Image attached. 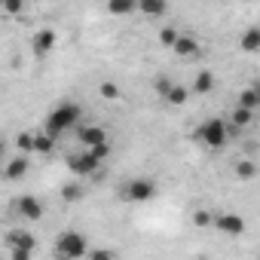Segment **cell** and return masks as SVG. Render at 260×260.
I'll list each match as a JSON object with an SVG mask.
<instances>
[{"label":"cell","mask_w":260,"mask_h":260,"mask_svg":"<svg viewBox=\"0 0 260 260\" xmlns=\"http://www.w3.org/2000/svg\"><path fill=\"white\" fill-rule=\"evenodd\" d=\"M172 86H175V83H172V80H169V77H159V80H156V92H159V95H162V98H166V95H169V92H172Z\"/></svg>","instance_id":"obj_28"},{"label":"cell","mask_w":260,"mask_h":260,"mask_svg":"<svg viewBox=\"0 0 260 260\" xmlns=\"http://www.w3.org/2000/svg\"><path fill=\"white\" fill-rule=\"evenodd\" d=\"M175 40H178V31L175 28H162L159 31V43L162 46H175Z\"/></svg>","instance_id":"obj_23"},{"label":"cell","mask_w":260,"mask_h":260,"mask_svg":"<svg viewBox=\"0 0 260 260\" xmlns=\"http://www.w3.org/2000/svg\"><path fill=\"white\" fill-rule=\"evenodd\" d=\"M86 254H89V242L80 230H64L55 239V257L58 260H80Z\"/></svg>","instance_id":"obj_2"},{"label":"cell","mask_w":260,"mask_h":260,"mask_svg":"<svg viewBox=\"0 0 260 260\" xmlns=\"http://www.w3.org/2000/svg\"><path fill=\"white\" fill-rule=\"evenodd\" d=\"M16 214H19L22 220H40V217H43V202H40L37 196L25 193V196L16 199Z\"/></svg>","instance_id":"obj_6"},{"label":"cell","mask_w":260,"mask_h":260,"mask_svg":"<svg viewBox=\"0 0 260 260\" xmlns=\"http://www.w3.org/2000/svg\"><path fill=\"white\" fill-rule=\"evenodd\" d=\"M55 147V138H49L46 132H34V150L37 153H52Z\"/></svg>","instance_id":"obj_17"},{"label":"cell","mask_w":260,"mask_h":260,"mask_svg":"<svg viewBox=\"0 0 260 260\" xmlns=\"http://www.w3.org/2000/svg\"><path fill=\"white\" fill-rule=\"evenodd\" d=\"M239 107H245V110H257L260 107V95H257V89H245L242 95H239Z\"/></svg>","instance_id":"obj_16"},{"label":"cell","mask_w":260,"mask_h":260,"mask_svg":"<svg viewBox=\"0 0 260 260\" xmlns=\"http://www.w3.org/2000/svg\"><path fill=\"white\" fill-rule=\"evenodd\" d=\"M226 122L223 119H217V116H211V119H205L202 125H199V132H196V138L205 144V147H211V150H220L223 144H226Z\"/></svg>","instance_id":"obj_3"},{"label":"cell","mask_w":260,"mask_h":260,"mask_svg":"<svg viewBox=\"0 0 260 260\" xmlns=\"http://www.w3.org/2000/svg\"><path fill=\"white\" fill-rule=\"evenodd\" d=\"M135 10H141L144 16H166V4L162 0H141V4H135Z\"/></svg>","instance_id":"obj_13"},{"label":"cell","mask_w":260,"mask_h":260,"mask_svg":"<svg viewBox=\"0 0 260 260\" xmlns=\"http://www.w3.org/2000/svg\"><path fill=\"white\" fill-rule=\"evenodd\" d=\"M242 49H245V52H257V49H260V28H248V31H245Z\"/></svg>","instance_id":"obj_15"},{"label":"cell","mask_w":260,"mask_h":260,"mask_svg":"<svg viewBox=\"0 0 260 260\" xmlns=\"http://www.w3.org/2000/svg\"><path fill=\"white\" fill-rule=\"evenodd\" d=\"M89 260H116V257H113V251L98 248V251H89Z\"/></svg>","instance_id":"obj_29"},{"label":"cell","mask_w":260,"mask_h":260,"mask_svg":"<svg viewBox=\"0 0 260 260\" xmlns=\"http://www.w3.org/2000/svg\"><path fill=\"white\" fill-rule=\"evenodd\" d=\"M68 169L74 172V175H80V178H86V175H95L98 169H101V162L89 153V150H83V153H74L71 159H68Z\"/></svg>","instance_id":"obj_5"},{"label":"cell","mask_w":260,"mask_h":260,"mask_svg":"<svg viewBox=\"0 0 260 260\" xmlns=\"http://www.w3.org/2000/svg\"><path fill=\"white\" fill-rule=\"evenodd\" d=\"M181 58H187V55H196L199 52V43H196V37H187V34H178V40H175V46H172Z\"/></svg>","instance_id":"obj_12"},{"label":"cell","mask_w":260,"mask_h":260,"mask_svg":"<svg viewBox=\"0 0 260 260\" xmlns=\"http://www.w3.org/2000/svg\"><path fill=\"white\" fill-rule=\"evenodd\" d=\"M77 138H80V144H86V150H92L98 144H107L104 128H98V125H80L77 128Z\"/></svg>","instance_id":"obj_7"},{"label":"cell","mask_w":260,"mask_h":260,"mask_svg":"<svg viewBox=\"0 0 260 260\" xmlns=\"http://www.w3.org/2000/svg\"><path fill=\"white\" fill-rule=\"evenodd\" d=\"M107 13H110V16H125V13H135V4H132V0H113V4H107Z\"/></svg>","instance_id":"obj_18"},{"label":"cell","mask_w":260,"mask_h":260,"mask_svg":"<svg viewBox=\"0 0 260 260\" xmlns=\"http://www.w3.org/2000/svg\"><path fill=\"white\" fill-rule=\"evenodd\" d=\"M251 119H254L251 110H245V107H236V110H233V122H236V125H248Z\"/></svg>","instance_id":"obj_22"},{"label":"cell","mask_w":260,"mask_h":260,"mask_svg":"<svg viewBox=\"0 0 260 260\" xmlns=\"http://www.w3.org/2000/svg\"><path fill=\"white\" fill-rule=\"evenodd\" d=\"M211 220H214V217H211V211H205V208L193 214V223H196L199 230H202V226H211Z\"/></svg>","instance_id":"obj_25"},{"label":"cell","mask_w":260,"mask_h":260,"mask_svg":"<svg viewBox=\"0 0 260 260\" xmlns=\"http://www.w3.org/2000/svg\"><path fill=\"white\" fill-rule=\"evenodd\" d=\"M16 144H19V150L28 153V150H34V135H31V132H22V135L16 138Z\"/></svg>","instance_id":"obj_24"},{"label":"cell","mask_w":260,"mask_h":260,"mask_svg":"<svg viewBox=\"0 0 260 260\" xmlns=\"http://www.w3.org/2000/svg\"><path fill=\"white\" fill-rule=\"evenodd\" d=\"M25 10V4H22V0H10V4H7V13H13V16H19Z\"/></svg>","instance_id":"obj_30"},{"label":"cell","mask_w":260,"mask_h":260,"mask_svg":"<svg viewBox=\"0 0 260 260\" xmlns=\"http://www.w3.org/2000/svg\"><path fill=\"white\" fill-rule=\"evenodd\" d=\"M166 101H169V104H175V107L187 104V89H184V86H172V92L166 95Z\"/></svg>","instance_id":"obj_21"},{"label":"cell","mask_w":260,"mask_h":260,"mask_svg":"<svg viewBox=\"0 0 260 260\" xmlns=\"http://www.w3.org/2000/svg\"><path fill=\"white\" fill-rule=\"evenodd\" d=\"M193 89H196L199 95H208V92L214 89V77H211V71H199V74H196V83H193Z\"/></svg>","instance_id":"obj_14"},{"label":"cell","mask_w":260,"mask_h":260,"mask_svg":"<svg viewBox=\"0 0 260 260\" xmlns=\"http://www.w3.org/2000/svg\"><path fill=\"white\" fill-rule=\"evenodd\" d=\"M89 153H92V156H95V159H98V162H104V159H107V156H110V144H98V147H92V150H89Z\"/></svg>","instance_id":"obj_27"},{"label":"cell","mask_w":260,"mask_h":260,"mask_svg":"<svg viewBox=\"0 0 260 260\" xmlns=\"http://www.w3.org/2000/svg\"><path fill=\"white\" fill-rule=\"evenodd\" d=\"M236 175H239L242 181H251V178L257 175V166H254L251 159H242V162H236Z\"/></svg>","instance_id":"obj_19"},{"label":"cell","mask_w":260,"mask_h":260,"mask_svg":"<svg viewBox=\"0 0 260 260\" xmlns=\"http://www.w3.org/2000/svg\"><path fill=\"white\" fill-rule=\"evenodd\" d=\"M101 95H104L107 101H113V98H119V86H116V83H101Z\"/></svg>","instance_id":"obj_26"},{"label":"cell","mask_w":260,"mask_h":260,"mask_svg":"<svg viewBox=\"0 0 260 260\" xmlns=\"http://www.w3.org/2000/svg\"><path fill=\"white\" fill-rule=\"evenodd\" d=\"M122 196H125V199H132V202H147V199L156 196V184H153L150 178H135L132 184L125 187Z\"/></svg>","instance_id":"obj_4"},{"label":"cell","mask_w":260,"mask_h":260,"mask_svg":"<svg viewBox=\"0 0 260 260\" xmlns=\"http://www.w3.org/2000/svg\"><path fill=\"white\" fill-rule=\"evenodd\" d=\"M25 175H28V159H25V156L10 159L7 169H4V178H7V181H19V178H25Z\"/></svg>","instance_id":"obj_11"},{"label":"cell","mask_w":260,"mask_h":260,"mask_svg":"<svg viewBox=\"0 0 260 260\" xmlns=\"http://www.w3.org/2000/svg\"><path fill=\"white\" fill-rule=\"evenodd\" d=\"M0 156H4V141H0Z\"/></svg>","instance_id":"obj_32"},{"label":"cell","mask_w":260,"mask_h":260,"mask_svg":"<svg viewBox=\"0 0 260 260\" xmlns=\"http://www.w3.org/2000/svg\"><path fill=\"white\" fill-rule=\"evenodd\" d=\"M80 104L77 101H61L49 116H46V125H43V132L49 135V138H58L61 132H68L71 125H77L80 122Z\"/></svg>","instance_id":"obj_1"},{"label":"cell","mask_w":260,"mask_h":260,"mask_svg":"<svg viewBox=\"0 0 260 260\" xmlns=\"http://www.w3.org/2000/svg\"><path fill=\"white\" fill-rule=\"evenodd\" d=\"M13 260H31V251H22V248H13Z\"/></svg>","instance_id":"obj_31"},{"label":"cell","mask_w":260,"mask_h":260,"mask_svg":"<svg viewBox=\"0 0 260 260\" xmlns=\"http://www.w3.org/2000/svg\"><path fill=\"white\" fill-rule=\"evenodd\" d=\"M7 245H10V248H22V251H34V248H37V239H34V233H28V230H13V233L7 236Z\"/></svg>","instance_id":"obj_9"},{"label":"cell","mask_w":260,"mask_h":260,"mask_svg":"<svg viewBox=\"0 0 260 260\" xmlns=\"http://www.w3.org/2000/svg\"><path fill=\"white\" fill-rule=\"evenodd\" d=\"M220 233H226V236H242L245 233V220L239 217V214H220V217H214L211 220Z\"/></svg>","instance_id":"obj_8"},{"label":"cell","mask_w":260,"mask_h":260,"mask_svg":"<svg viewBox=\"0 0 260 260\" xmlns=\"http://www.w3.org/2000/svg\"><path fill=\"white\" fill-rule=\"evenodd\" d=\"M61 199L64 202H80L83 199V187L80 184H64L61 187Z\"/></svg>","instance_id":"obj_20"},{"label":"cell","mask_w":260,"mask_h":260,"mask_svg":"<svg viewBox=\"0 0 260 260\" xmlns=\"http://www.w3.org/2000/svg\"><path fill=\"white\" fill-rule=\"evenodd\" d=\"M52 46H55V31H49V28L37 31V37H34V52H37V55H46V52H52Z\"/></svg>","instance_id":"obj_10"}]
</instances>
